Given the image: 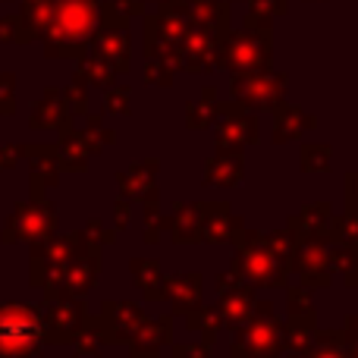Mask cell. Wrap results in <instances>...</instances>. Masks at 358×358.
I'll return each mask as SVG.
<instances>
[{"label":"cell","mask_w":358,"mask_h":358,"mask_svg":"<svg viewBox=\"0 0 358 358\" xmlns=\"http://www.w3.org/2000/svg\"><path fill=\"white\" fill-rule=\"evenodd\" d=\"M35 340V324L25 321V317H16V321H3L0 324V346L6 349H22Z\"/></svg>","instance_id":"1"}]
</instances>
